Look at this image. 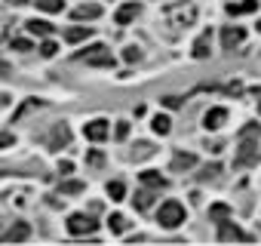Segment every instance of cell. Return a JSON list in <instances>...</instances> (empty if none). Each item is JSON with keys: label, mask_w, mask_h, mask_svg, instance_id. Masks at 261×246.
I'll return each instance as SVG.
<instances>
[{"label": "cell", "mask_w": 261, "mask_h": 246, "mask_svg": "<svg viewBox=\"0 0 261 246\" xmlns=\"http://www.w3.org/2000/svg\"><path fill=\"white\" fill-rule=\"evenodd\" d=\"M218 240L221 243H230V240H252L243 228H237L233 222H227V218H221L218 222Z\"/></svg>", "instance_id": "cell-6"}, {"label": "cell", "mask_w": 261, "mask_h": 246, "mask_svg": "<svg viewBox=\"0 0 261 246\" xmlns=\"http://www.w3.org/2000/svg\"><path fill=\"white\" fill-rule=\"evenodd\" d=\"M59 169L68 176V173H74V163H71V160H62V166H59Z\"/></svg>", "instance_id": "cell-37"}, {"label": "cell", "mask_w": 261, "mask_h": 246, "mask_svg": "<svg viewBox=\"0 0 261 246\" xmlns=\"http://www.w3.org/2000/svg\"><path fill=\"white\" fill-rule=\"evenodd\" d=\"M68 142H71V127H68V123H56V127L49 130V136H46V145L53 151H62Z\"/></svg>", "instance_id": "cell-4"}, {"label": "cell", "mask_w": 261, "mask_h": 246, "mask_svg": "<svg viewBox=\"0 0 261 246\" xmlns=\"http://www.w3.org/2000/svg\"><path fill=\"white\" fill-rule=\"evenodd\" d=\"M209 43H212V31H203V34L197 37V43H194V59H206V56L212 53Z\"/></svg>", "instance_id": "cell-15"}, {"label": "cell", "mask_w": 261, "mask_h": 246, "mask_svg": "<svg viewBox=\"0 0 261 246\" xmlns=\"http://www.w3.org/2000/svg\"><path fill=\"white\" fill-rule=\"evenodd\" d=\"M224 120H227V111H224V108H212V111H206V117H203V127H206V130H221Z\"/></svg>", "instance_id": "cell-11"}, {"label": "cell", "mask_w": 261, "mask_h": 246, "mask_svg": "<svg viewBox=\"0 0 261 246\" xmlns=\"http://www.w3.org/2000/svg\"><path fill=\"white\" fill-rule=\"evenodd\" d=\"M25 25H28V31H31L34 37H49V34H53V25L43 22V19H31V22H25Z\"/></svg>", "instance_id": "cell-18"}, {"label": "cell", "mask_w": 261, "mask_h": 246, "mask_svg": "<svg viewBox=\"0 0 261 246\" xmlns=\"http://www.w3.org/2000/svg\"><path fill=\"white\" fill-rule=\"evenodd\" d=\"M71 16L80 19V22H83V19H98V16H101V7H98V4H83V7H77Z\"/></svg>", "instance_id": "cell-17"}, {"label": "cell", "mask_w": 261, "mask_h": 246, "mask_svg": "<svg viewBox=\"0 0 261 246\" xmlns=\"http://www.w3.org/2000/svg\"><path fill=\"white\" fill-rule=\"evenodd\" d=\"M123 59H126V62H139V59H142V53H139L136 46H129V50L123 53Z\"/></svg>", "instance_id": "cell-33"}, {"label": "cell", "mask_w": 261, "mask_h": 246, "mask_svg": "<svg viewBox=\"0 0 261 246\" xmlns=\"http://www.w3.org/2000/svg\"><path fill=\"white\" fill-rule=\"evenodd\" d=\"M126 136H129V123L120 120V123H117V139H126Z\"/></svg>", "instance_id": "cell-36"}, {"label": "cell", "mask_w": 261, "mask_h": 246, "mask_svg": "<svg viewBox=\"0 0 261 246\" xmlns=\"http://www.w3.org/2000/svg\"><path fill=\"white\" fill-rule=\"evenodd\" d=\"M13 142H16V136H13V133H0V151H4V148H10Z\"/></svg>", "instance_id": "cell-32"}, {"label": "cell", "mask_w": 261, "mask_h": 246, "mask_svg": "<svg viewBox=\"0 0 261 246\" xmlns=\"http://www.w3.org/2000/svg\"><path fill=\"white\" fill-rule=\"evenodd\" d=\"M28 237H31V228H28L25 222H16L10 231L0 234V240H4V243H22V240H28Z\"/></svg>", "instance_id": "cell-8"}, {"label": "cell", "mask_w": 261, "mask_h": 246, "mask_svg": "<svg viewBox=\"0 0 261 246\" xmlns=\"http://www.w3.org/2000/svg\"><path fill=\"white\" fill-rule=\"evenodd\" d=\"M258 10V0H240V4H227V13L230 16H249Z\"/></svg>", "instance_id": "cell-16"}, {"label": "cell", "mask_w": 261, "mask_h": 246, "mask_svg": "<svg viewBox=\"0 0 261 246\" xmlns=\"http://www.w3.org/2000/svg\"><path fill=\"white\" fill-rule=\"evenodd\" d=\"M7 74H10V65H7L4 59H0V77H7Z\"/></svg>", "instance_id": "cell-38"}, {"label": "cell", "mask_w": 261, "mask_h": 246, "mask_svg": "<svg viewBox=\"0 0 261 246\" xmlns=\"http://www.w3.org/2000/svg\"><path fill=\"white\" fill-rule=\"evenodd\" d=\"M139 10H142L139 4H123V7L114 13V22H117V25H129V22L139 16Z\"/></svg>", "instance_id": "cell-13"}, {"label": "cell", "mask_w": 261, "mask_h": 246, "mask_svg": "<svg viewBox=\"0 0 261 246\" xmlns=\"http://www.w3.org/2000/svg\"><path fill=\"white\" fill-rule=\"evenodd\" d=\"M209 215H212V222H221V218H227V215H230V206H224V203H215V206L209 209Z\"/></svg>", "instance_id": "cell-25"}, {"label": "cell", "mask_w": 261, "mask_h": 246, "mask_svg": "<svg viewBox=\"0 0 261 246\" xmlns=\"http://www.w3.org/2000/svg\"><path fill=\"white\" fill-rule=\"evenodd\" d=\"M151 154H154V145H151V142H139L133 157H151Z\"/></svg>", "instance_id": "cell-27"}, {"label": "cell", "mask_w": 261, "mask_h": 246, "mask_svg": "<svg viewBox=\"0 0 261 246\" xmlns=\"http://www.w3.org/2000/svg\"><path fill=\"white\" fill-rule=\"evenodd\" d=\"M169 130H172V120H169L166 114H157V117H154V133H157V136H166Z\"/></svg>", "instance_id": "cell-21"}, {"label": "cell", "mask_w": 261, "mask_h": 246, "mask_svg": "<svg viewBox=\"0 0 261 246\" xmlns=\"http://www.w3.org/2000/svg\"><path fill=\"white\" fill-rule=\"evenodd\" d=\"M108 228H111V234H123L129 228V222H126V215H111L108 218Z\"/></svg>", "instance_id": "cell-23"}, {"label": "cell", "mask_w": 261, "mask_h": 246, "mask_svg": "<svg viewBox=\"0 0 261 246\" xmlns=\"http://www.w3.org/2000/svg\"><path fill=\"white\" fill-rule=\"evenodd\" d=\"M160 102H163L166 108H181V99H178V95H166V99H160Z\"/></svg>", "instance_id": "cell-35"}, {"label": "cell", "mask_w": 261, "mask_h": 246, "mask_svg": "<svg viewBox=\"0 0 261 246\" xmlns=\"http://www.w3.org/2000/svg\"><path fill=\"white\" fill-rule=\"evenodd\" d=\"M218 173H221V163H209V166L200 173V179H215Z\"/></svg>", "instance_id": "cell-29"}, {"label": "cell", "mask_w": 261, "mask_h": 246, "mask_svg": "<svg viewBox=\"0 0 261 246\" xmlns=\"http://www.w3.org/2000/svg\"><path fill=\"white\" fill-rule=\"evenodd\" d=\"M86 163H89V166H95V169H98V166H101V163H105V157H101V154H98V151H89V154H86Z\"/></svg>", "instance_id": "cell-31"}, {"label": "cell", "mask_w": 261, "mask_h": 246, "mask_svg": "<svg viewBox=\"0 0 261 246\" xmlns=\"http://www.w3.org/2000/svg\"><path fill=\"white\" fill-rule=\"evenodd\" d=\"M40 105H43L40 99H28V102H25L22 108H16V117H13V123H19V120H22V117H25L28 111H34V108H40Z\"/></svg>", "instance_id": "cell-22"}, {"label": "cell", "mask_w": 261, "mask_h": 246, "mask_svg": "<svg viewBox=\"0 0 261 246\" xmlns=\"http://www.w3.org/2000/svg\"><path fill=\"white\" fill-rule=\"evenodd\" d=\"M108 194H111L114 200H123V194H126V185H123V182H111V185H108Z\"/></svg>", "instance_id": "cell-26"}, {"label": "cell", "mask_w": 261, "mask_h": 246, "mask_svg": "<svg viewBox=\"0 0 261 246\" xmlns=\"http://www.w3.org/2000/svg\"><path fill=\"white\" fill-rule=\"evenodd\" d=\"M157 222H160L163 228H178V225L185 222V206H181L178 200H166V203L157 209Z\"/></svg>", "instance_id": "cell-3"}, {"label": "cell", "mask_w": 261, "mask_h": 246, "mask_svg": "<svg viewBox=\"0 0 261 246\" xmlns=\"http://www.w3.org/2000/svg\"><path fill=\"white\" fill-rule=\"evenodd\" d=\"M243 40H246V31H243V28H233V25H230V28L221 31V46H224V50H237Z\"/></svg>", "instance_id": "cell-10"}, {"label": "cell", "mask_w": 261, "mask_h": 246, "mask_svg": "<svg viewBox=\"0 0 261 246\" xmlns=\"http://www.w3.org/2000/svg\"><path fill=\"white\" fill-rule=\"evenodd\" d=\"M13 50H19V53H25V50H31V40H25V37H19V40H13Z\"/></svg>", "instance_id": "cell-34"}, {"label": "cell", "mask_w": 261, "mask_h": 246, "mask_svg": "<svg viewBox=\"0 0 261 246\" xmlns=\"http://www.w3.org/2000/svg\"><path fill=\"white\" fill-rule=\"evenodd\" d=\"M89 34H92V28H89V25H80V28H68V31H65V40H68V43H80V40H86Z\"/></svg>", "instance_id": "cell-19"}, {"label": "cell", "mask_w": 261, "mask_h": 246, "mask_svg": "<svg viewBox=\"0 0 261 246\" xmlns=\"http://www.w3.org/2000/svg\"><path fill=\"white\" fill-rule=\"evenodd\" d=\"M258 34H261V22H258Z\"/></svg>", "instance_id": "cell-40"}, {"label": "cell", "mask_w": 261, "mask_h": 246, "mask_svg": "<svg viewBox=\"0 0 261 246\" xmlns=\"http://www.w3.org/2000/svg\"><path fill=\"white\" fill-rule=\"evenodd\" d=\"M166 16H169L175 25H191V22L197 19V10H194L191 4H181V7H169Z\"/></svg>", "instance_id": "cell-7"}, {"label": "cell", "mask_w": 261, "mask_h": 246, "mask_svg": "<svg viewBox=\"0 0 261 246\" xmlns=\"http://www.w3.org/2000/svg\"><path fill=\"white\" fill-rule=\"evenodd\" d=\"M83 191V182H65L62 185V194H80Z\"/></svg>", "instance_id": "cell-30"}, {"label": "cell", "mask_w": 261, "mask_h": 246, "mask_svg": "<svg viewBox=\"0 0 261 246\" xmlns=\"http://www.w3.org/2000/svg\"><path fill=\"white\" fill-rule=\"evenodd\" d=\"M139 179H142V185H145V188H151V191H163V188H166V179H163L160 173H154V169L139 173Z\"/></svg>", "instance_id": "cell-14"}, {"label": "cell", "mask_w": 261, "mask_h": 246, "mask_svg": "<svg viewBox=\"0 0 261 246\" xmlns=\"http://www.w3.org/2000/svg\"><path fill=\"white\" fill-rule=\"evenodd\" d=\"M258 160H261V123H246L240 130V148L233 166H252Z\"/></svg>", "instance_id": "cell-1"}, {"label": "cell", "mask_w": 261, "mask_h": 246, "mask_svg": "<svg viewBox=\"0 0 261 246\" xmlns=\"http://www.w3.org/2000/svg\"><path fill=\"white\" fill-rule=\"evenodd\" d=\"M68 231L71 234H92L95 231V222H92V215H86V212H74L71 218H68Z\"/></svg>", "instance_id": "cell-5"}, {"label": "cell", "mask_w": 261, "mask_h": 246, "mask_svg": "<svg viewBox=\"0 0 261 246\" xmlns=\"http://www.w3.org/2000/svg\"><path fill=\"white\" fill-rule=\"evenodd\" d=\"M133 203H136V209H139V212H148V209H151V203H154V194H151V188H148V191H139Z\"/></svg>", "instance_id": "cell-20"}, {"label": "cell", "mask_w": 261, "mask_h": 246, "mask_svg": "<svg viewBox=\"0 0 261 246\" xmlns=\"http://www.w3.org/2000/svg\"><path fill=\"white\" fill-rule=\"evenodd\" d=\"M258 111H261V102H258Z\"/></svg>", "instance_id": "cell-41"}, {"label": "cell", "mask_w": 261, "mask_h": 246, "mask_svg": "<svg viewBox=\"0 0 261 246\" xmlns=\"http://www.w3.org/2000/svg\"><path fill=\"white\" fill-rule=\"evenodd\" d=\"M40 53H43V56H46V59H53V56H56V53H59V46H56V43H53V40H43V43H40Z\"/></svg>", "instance_id": "cell-28"}, {"label": "cell", "mask_w": 261, "mask_h": 246, "mask_svg": "<svg viewBox=\"0 0 261 246\" xmlns=\"http://www.w3.org/2000/svg\"><path fill=\"white\" fill-rule=\"evenodd\" d=\"M10 4H13V7H22V4H28V0H10Z\"/></svg>", "instance_id": "cell-39"}, {"label": "cell", "mask_w": 261, "mask_h": 246, "mask_svg": "<svg viewBox=\"0 0 261 246\" xmlns=\"http://www.w3.org/2000/svg\"><path fill=\"white\" fill-rule=\"evenodd\" d=\"M83 133H86L89 142H105L108 139V120H89Z\"/></svg>", "instance_id": "cell-9"}, {"label": "cell", "mask_w": 261, "mask_h": 246, "mask_svg": "<svg viewBox=\"0 0 261 246\" xmlns=\"http://www.w3.org/2000/svg\"><path fill=\"white\" fill-rule=\"evenodd\" d=\"M197 166V157L191 154V151H178L175 157H172V173H188V169H194Z\"/></svg>", "instance_id": "cell-12"}, {"label": "cell", "mask_w": 261, "mask_h": 246, "mask_svg": "<svg viewBox=\"0 0 261 246\" xmlns=\"http://www.w3.org/2000/svg\"><path fill=\"white\" fill-rule=\"evenodd\" d=\"M34 4H37L43 13H62V10H65L62 0H34Z\"/></svg>", "instance_id": "cell-24"}, {"label": "cell", "mask_w": 261, "mask_h": 246, "mask_svg": "<svg viewBox=\"0 0 261 246\" xmlns=\"http://www.w3.org/2000/svg\"><path fill=\"white\" fill-rule=\"evenodd\" d=\"M77 62L98 65V68H111V65H114V53H111L105 43H95V46H89L86 53H77Z\"/></svg>", "instance_id": "cell-2"}]
</instances>
